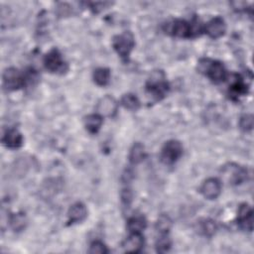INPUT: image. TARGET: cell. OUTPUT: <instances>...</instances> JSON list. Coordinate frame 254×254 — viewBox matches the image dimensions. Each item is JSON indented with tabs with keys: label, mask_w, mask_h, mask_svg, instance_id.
I'll return each instance as SVG.
<instances>
[{
	"label": "cell",
	"mask_w": 254,
	"mask_h": 254,
	"mask_svg": "<svg viewBox=\"0 0 254 254\" xmlns=\"http://www.w3.org/2000/svg\"><path fill=\"white\" fill-rule=\"evenodd\" d=\"M170 90V84L167 81L163 70H155L151 73L146 82V92L155 101L162 100Z\"/></svg>",
	"instance_id": "1"
},
{
	"label": "cell",
	"mask_w": 254,
	"mask_h": 254,
	"mask_svg": "<svg viewBox=\"0 0 254 254\" xmlns=\"http://www.w3.org/2000/svg\"><path fill=\"white\" fill-rule=\"evenodd\" d=\"M197 69L214 83L222 82L227 77V71L223 64L211 59H201L198 62Z\"/></svg>",
	"instance_id": "2"
},
{
	"label": "cell",
	"mask_w": 254,
	"mask_h": 254,
	"mask_svg": "<svg viewBox=\"0 0 254 254\" xmlns=\"http://www.w3.org/2000/svg\"><path fill=\"white\" fill-rule=\"evenodd\" d=\"M112 47L124 62H128L130 54L135 47L133 34L127 31L120 35L114 36L112 39Z\"/></svg>",
	"instance_id": "3"
},
{
	"label": "cell",
	"mask_w": 254,
	"mask_h": 254,
	"mask_svg": "<svg viewBox=\"0 0 254 254\" xmlns=\"http://www.w3.org/2000/svg\"><path fill=\"white\" fill-rule=\"evenodd\" d=\"M3 87L7 91L18 90L27 85L25 71H20L16 67H8L3 71L2 75Z\"/></svg>",
	"instance_id": "4"
},
{
	"label": "cell",
	"mask_w": 254,
	"mask_h": 254,
	"mask_svg": "<svg viewBox=\"0 0 254 254\" xmlns=\"http://www.w3.org/2000/svg\"><path fill=\"white\" fill-rule=\"evenodd\" d=\"M44 65L52 73H64L68 69L66 62L64 60L58 49H52L44 57Z\"/></svg>",
	"instance_id": "5"
},
{
	"label": "cell",
	"mask_w": 254,
	"mask_h": 254,
	"mask_svg": "<svg viewBox=\"0 0 254 254\" xmlns=\"http://www.w3.org/2000/svg\"><path fill=\"white\" fill-rule=\"evenodd\" d=\"M164 31L176 38H181V39L193 38L191 23L183 19H176V20H173L172 22H169L168 24L165 25Z\"/></svg>",
	"instance_id": "6"
},
{
	"label": "cell",
	"mask_w": 254,
	"mask_h": 254,
	"mask_svg": "<svg viewBox=\"0 0 254 254\" xmlns=\"http://www.w3.org/2000/svg\"><path fill=\"white\" fill-rule=\"evenodd\" d=\"M222 175L224 179L233 186H238L248 180V171L244 167L236 164H228L222 168Z\"/></svg>",
	"instance_id": "7"
},
{
	"label": "cell",
	"mask_w": 254,
	"mask_h": 254,
	"mask_svg": "<svg viewBox=\"0 0 254 254\" xmlns=\"http://www.w3.org/2000/svg\"><path fill=\"white\" fill-rule=\"evenodd\" d=\"M183 155V146L177 140H169L165 143L161 151V161L168 166L174 165Z\"/></svg>",
	"instance_id": "8"
},
{
	"label": "cell",
	"mask_w": 254,
	"mask_h": 254,
	"mask_svg": "<svg viewBox=\"0 0 254 254\" xmlns=\"http://www.w3.org/2000/svg\"><path fill=\"white\" fill-rule=\"evenodd\" d=\"M118 110V103L111 95L101 97L96 104V111L99 115L104 117H113Z\"/></svg>",
	"instance_id": "9"
},
{
	"label": "cell",
	"mask_w": 254,
	"mask_h": 254,
	"mask_svg": "<svg viewBox=\"0 0 254 254\" xmlns=\"http://www.w3.org/2000/svg\"><path fill=\"white\" fill-rule=\"evenodd\" d=\"M237 223L239 227L246 231H252L253 229V211L252 207L244 202L241 203L237 211Z\"/></svg>",
	"instance_id": "10"
},
{
	"label": "cell",
	"mask_w": 254,
	"mask_h": 254,
	"mask_svg": "<svg viewBox=\"0 0 254 254\" xmlns=\"http://www.w3.org/2000/svg\"><path fill=\"white\" fill-rule=\"evenodd\" d=\"M203 32H205V34L211 39H218L225 34L226 24L221 17H214L203 27Z\"/></svg>",
	"instance_id": "11"
},
{
	"label": "cell",
	"mask_w": 254,
	"mask_h": 254,
	"mask_svg": "<svg viewBox=\"0 0 254 254\" xmlns=\"http://www.w3.org/2000/svg\"><path fill=\"white\" fill-rule=\"evenodd\" d=\"M145 244L144 236L142 232H130L122 243V247L125 252L139 253L143 249Z\"/></svg>",
	"instance_id": "12"
},
{
	"label": "cell",
	"mask_w": 254,
	"mask_h": 254,
	"mask_svg": "<svg viewBox=\"0 0 254 254\" xmlns=\"http://www.w3.org/2000/svg\"><path fill=\"white\" fill-rule=\"evenodd\" d=\"M221 182L216 178H209L205 180L199 190L201 194L207 199H215L221 192Z\"/></svg>",
	"instance_id": "13"
},
{
	"label": "cell",
	"mask_w": 254,
	"mask_h": 254,
	"mask_svg": "<svg viewBox=\"0 0 254 254\" xmlns=\"http://www.w3.org/2000/svg\"><path fill=\"white\" fill-rule=\"evenodd\" d=\"M87 216V208L86 206L77 201L70 205L67 211V225H72L75 223L82 222Z\"/></svg>",
	"instance_id": "14"
},
{
	"label": "cell",
	"mask_w": 254,
	"mask_h": 254,
	"mask_svg": "<svg viewBox=\"0 0 254 254\" xmlns=\"http://www.w3.org/2000/svg\"><path fill=\"white\" fill-rule=\"evenodd\" d=\"M248 85L245 83L244 79L239 74H234L231 83L229 84L228 93L231 99H238L240 96L246 95L248 93Z\"/></svg>",
	"instance_id": "15"
},
{
	"label": "cell",
	"mask_w": 254,
	"mask_h": 254,
	"mask_svg": "<svg viewBox=\"0 0 254 254\" xmlns=\"http://www.w3.org/2000/svg\"><path fill=\"white\" fill-rule=\"evenodd\" d=\"M2 143L9 149H17L23 144V136L17 129L10 128L4 132L2 136Z\"/></svg>",
	"instance_id": "16"
},
{
	"label": "cell",
	"mask_w": 254,
	"mask_h": 254,
	"mask_svg": "<svg viewBox=\"0 0 254 254\" xmlns=\"http://www.w3.org/2000/svg\"><path fill=\"white\" fill-rule=\"evenodd\" d=\"M103 123L102 116L98 113L89 114L84 118V127L90 134H96Z\"/></svg>",
	"instance_id": "17"
},
{
	"label": "cell",
	"mask_w": 254,
	"mask_h": 254,
	"mask_svg": "<svg viewBox=\"0 0 254 254\" xmlns=\"http://www.w3.org/2000/svg\"><path fill=\"white\" fill-rule=\"evenodd\" d=\"M126 226L129 232H142L147 227V220L144 215L135 214L128 218Z\"/></svg>",
	"instance_id": "18"
},
{
	"label": "cell",
	"mask_w": 254,
	"mask_h": 254,
	"mask_svg": "<svg viewBox=\"0 0 254 254\" xmlns=\"http://www.w3.org/2000/svg\"><path fill=\"white\" fill-rule=\"evenodd\" d=\"M197 230L201 235L206 237H211L216 232L217 225L214 220L210 218H203L198 221Z\"/></svg>",
	"instance_id": "19"
},
{
	"label": "cell",
	"mask_w": 254,
	"mask_h": 254,
	"mask_svg": "<svg viewBox=\"0 0 254 254\" xmlns=\"http://www.w3.org/2000/svg\"><path fill=\"white\" fill-rule=\"evenodd\" d=\"M146 157V151L143 144L137 142L134 143L129 153V161L133 165L140 164Z\"/></svg>",
	"instance_id": "20"
},
{
	"label": "cell",
	"mask_w": 254,
	"mask_h": 254,
	"mask_svg": "<svg viewBox=\"0 0 254 254\" xmlns=\"http://www.w3.org/2000/svg\"><path fill=\"white\" fill-rule=\"evenodd\" d=\"M9 223H10L11 228L16 232L24 230L26 225H27L26 214L22 211L17 212V213H13L9 218Z\"/></svg>",
	"instance_id": "21"
},
{
	"label": "cell",
	"mask_w": 254,
	"mask_h": 254,
	"mask_svg": "<svg viewBox=\"0 0 254 254\" xmlns=\"http://www.w3.org/2000/svg\"><path fill=\"white\" fill-rule=\"evenodd\" d=\"M110 70L107 67H98L94 69L92 77L94 82L99 86H105L110 81Z\"/></svg>",
	"instance_id": "22"
},
{
	"label": "cell",
	"mask_w": 254,
	"mask_h": 254,
	"mask_svg": "<svg viewBox=\"0 0 254 254\" xmlns=\"http://www.w3.org/2000/svg\"><path fill=\"white\" fill-rule=\"evenodd\" d=\"M120 104L128 109V110H131V111H136L140 108V100L138 99V97L133 94V93H126L124 94L122 97H121V100H120Z\"/></svg>",
	"instance_id": "23"
},
{
	"label": "cell",
	"mask_w": 254,
	"mask_h": 254,
	"mask_svg": "<svg viewBox=\"0 0 254 254\" xmlns=\"http://www.w3.org/2000/svg\"><path fill=\"white\" fill-rule=\"evenodd\" d=\"M156 251L159 253H166L171 249L172 240L169 236V233H161L156 240Z\"/></svg>",
	"instance_id": "24"
},
{
	"label": "cell",
	"mask_w": 254,
	"mask_h": 254,
	"mask_svg": "<svg viewBox=\"0 0 254 254\" xmlns=\"http://www.w3.org/2000/svg\"><path fill=\"white\" fill-rule=\"evenodd\" d=\"M172 227V219L167 214H161L155 224L156 230L161 233H169L170 229Z\"/></svg>",
	"instance_id": "25"
},
{
	"label": "cell",
	"mask_w": 254,
	"mask_h": 254,
	"mask_svg": "<svg viewBox=\"0 0 254 254\" xmlns=\"http://www.w3.org/2000/svg\"><path fill=\"white\" fill-rule=\"evenodd\" d=\"M88 252L91 254H105V253H108L109 250L102 241L94 240L93 242H91Z\"/></svg>",
	"instance_id": "26"
},
{
	"label": "cell",
	"mask_w": 254,
	"mask_h": 254,
	"mask_svg": "<svg viewBox=\"0 0 254 254\" xmlns=\"http://www.w3.org/2000/svg\"><path fill=\"white\" fill-rule=\"evenodd\" d=\"M239 127L244 132H249L253 128V116L252 114H244L239 119Z\"/></svg>",
	"instance_id": "27"
},
{
	"label": "cell",
	"mask_w": 254,
	"mask_h": 254,
	"mask_svg": "<svg viewBox=\"0 0 254 254\" xmlns=\"http://www.w3.org/2000/svg\"><path fill=\"white\" fill-rule=\"evenodd\" d=\"M120 197H121V202L123 204L124 207H129L131 205V202L133 200V192L131 190L130 188L126 187L123 188L120 193Z\"/></svg>",
	"instance_id": "28"
}]
</instances>
